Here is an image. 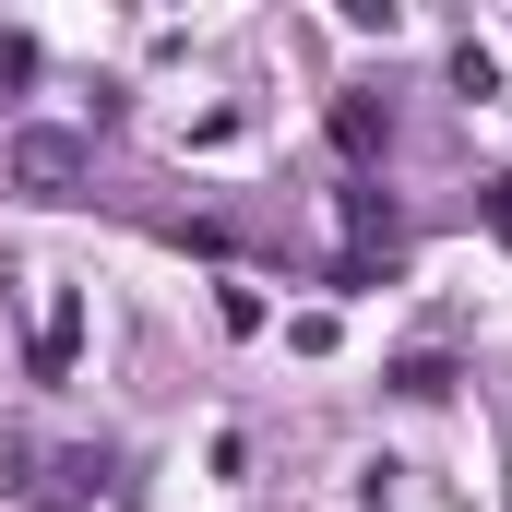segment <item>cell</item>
I'll return each mask as SVG.
<instances>
[{
  "mask_svg": "<svg viewBox=\"0 0 512 512\" xmlns=\"http://www.w3.org/2000/svg\"><path fill=\"white\" fill-rule=\"evenodd\" d=\"M0 167H12V191H36V203H72V191H84V167H96V143H84V131H12V143H0Z\"/></svg>",
  "mask_w": 512,
  "mask_h": 512,
  "instance_id": "obj_1",
  "label": "cell"
},
{
  "mask_svg": "<svg viewBox=\"0 0 512 512\" xmlns=\"http://www.w3.org/2000/svg\"><path fill=\"white\" fill-rule=\"evenodd\" d=\"M334 143H346V155L370 167V155L393 143V108H370V96H346V108H334Z\"/></svg>",
  "mask_w": 512,
  "mask_h": 512,
  "instance_id": "obj_2",
  "label": "cell"
},
{
  "mask_svg": "<svg viewBox=\"0 0 512 512\" xmlns=\"http://www.w3.org/2000/svg\"><path fill=\"white\" fill-rule=\"evenodd\" d=\"M36 370H72V298L60 286L36 298Z\"/></svg>",
  "mask_w": 512,
  "mask_h": 512,
  "instance_id": "obj_3",
  "label": "cell"
},
{
  "mask_svg": "<svg viewBox=\"0 0 512 512\" xmlns=\"http://www.w3.org/2000/svg\"><path fill=\"white\" fill-rule=\"evenodd\" d=\"M24 72H36V48H24V36H0V84H24Z\"/></svg>",
  "mask_w": 512,
  "mask_h": 512,
  "instance_id": "obj_4",
  "label": "cell"
},
{
  "mask_svg": "<svg viewBox=\"0 0 512 512\" xmlns=\"http://www.w3.org/2000/svg\"><path fill=\"white\" fill-rule=\"evenodd\" d=\"M489 215H501V239H512V179H489Z\"/></svg>",
  "mask_w": 512,
  "mask_h": 512,
  "instance_id": "obj_5",
  "label": "cell"
}]
</instances>
